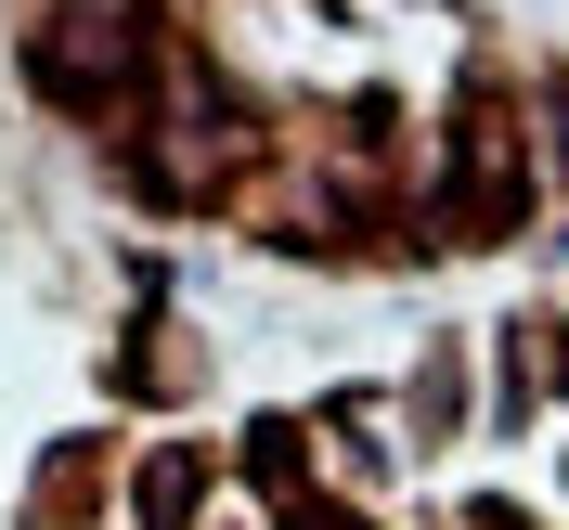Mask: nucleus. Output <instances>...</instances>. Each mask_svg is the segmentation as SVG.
<instances>
[{
  "mask_svg": "<svg viewBox=\"0 0 569 530\" xmlns=\"http://www.w3.org/2000/svg\"><path fill=\"white\" fill-rule=\"evenodd\" d=\"M194 479H208L194 453H156V466H142V530H181V518H194Z\"/></svg>",
  "mask_w": 569,
  "mask_h": 530,
  "instance_id": "obj_1",
  "label": "nucleus"
},
{
  "mask_svg": "<svg viewBox=\"0 0 569 530\" xmlns=\"http://www.w3.org/2000/svg\"><path fill=\"white\" fill-rule=\"evenodd\" d=\"M298 530H362V518H337V504H298Z\"/></svg>",
  "mask_w": 569,
  "mask_h": 530,
  "instance_id": "obj_2",
  "label": "nucleus"
}]
</instances>
